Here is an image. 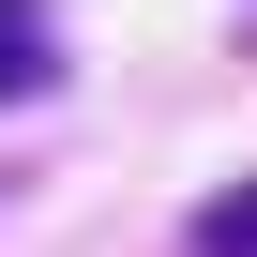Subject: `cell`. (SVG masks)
Returning a JSON list of instances; mask_svg holds the SVG:
<instances>
[{"label":"cell","mask_w":257,"mask_h":257,"mask_svg":"<svg viewBox=\"0 0 257 257\" xmlns=\"http://www.w3.org/2000/svg\"><path fill=\"white\" fill-rule=\"evenodd\" d=\"M61 91V46L31 31V0H0V106H46Z\"/></svg>","instance_id":"obj_1"},{"label":"cell","mask_w":257,"mask_h":257,"mask_svg":"<svg viewBox=\"0 0 257 257\" xmlns=\"http://www.w3.org/2000/svg\"><path fill=\"white\" fill-rule=\"evenodd\" d=\"M197 257H257V182H242V197H212V212H197Z\"/></svg>","instance_id":"obj_2"}]
</instances>
